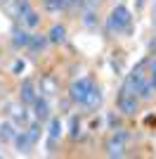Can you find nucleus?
Returning a JSON list of instances; mask_svg holds the SVG:
<instances>
[{"instance_id": "obj_1", "label": "nucleus", "mask_w": 156, "mask_h": 159, "mask_svg": "<svg viewBox=\"0 0 156 159\" xmlns=\"http://www.w3.org/2000/svg\"><path fill=\"white\" fill-rule=\"evenodd\" d=\"M130 10L128 7H123V5H118V7H114V12H111V17H109V21H106V26H109V31H121V29H125L130 24Z\"/></svg>"}, {"instance_id": "obj_9", "label": "nucleus", "mask_w": 156, "mask_h": 159, "mask_svg": "<svg viewBox=\"0 0 156 159\" xmlns=\"http://www.w3.org/2000/svg\"><path fill=\"white\" fill-rule=\"evenodd\" d=\"M33 100H36V93H33V81L26 79V81H24V86H21V102L31 105Z\"/></svg>"}, {"instance_id": "obj_2", "label": "nucleus", "mask_w": 156, "mask_h": 159, "mask_svg": "<svg viewBox=\"0 0 156 159\" xmlns=\"http://www.w3.org/2000/svg\"><path fill=\"white\" fill-rule=\"evenodd\" d=\"M92 83L90 79H78L71 83V88H69V95H71L73 102H80V105H85V98H88V93L92 90Z\"/></svg>"}, {"instance_id": "obj_15", "label": "nucleus", "mask_w": 156, "mask_h": 159, "mask_svg": "<svg viewBox=\"0 0 156 159\" xmlns=\"http://www.w3.org/2000/svg\"><path fill=\"white\" fill-rule=\"evenodd\" d=\"M31 12V2L28 0H17V17L24 21V17Z\"/></svg>"}, {"instance_id": "obj_6", "label": "nucleus", "mask_w": 156, "mask_h": 159, "mask_svg": "<svg viewBox=\"0 0 156 159\" xmlns=\"http://www.w3.org/2000/svg\"><path fill=\"white\" fill-rule=\"evenodd\" d=\"M14 143H17V150H19L21 154H26V152H31V138H28V133H17L14 135Z\"/></svg>"}, {"instance_id": "obj_23", "label": "nucleus", "mask_w": 156, "mask_h": 159, "mask_svg": "<svg viewBox=\"0 0 156 159\" xmlns=\"http://www.w3.org/2000/svg\"><path fill=\"white\" fill-rule=\"evenodd\" d=\"M90 2H92V5H97V2H99V0H90Z\"/></svg>"}, {"instance_id": "obj_8", "label": "nucleus", "mask_w": 156, "mask_h": 159, "mask_svg": "<svg viewBox=\"0 0 156 159\" xmlns=\"http://www.w3.org/2000/svg\"><path fill=\"white\" fill-rule=\"evenodd\" d=\"M12 33H14V38H12L14 48H28V43H31V33L19 31V29H14Z\"/></svg>"}, {"instance_id": "obj_12", "label": "nucleus", "mask_w": 156, "mask_h": 159, "mask_svg": "<svg viewBox=\"0 0 156 159\" xmlns=\"http://www.w3.org/2000/svg\"><path fill=\"white\" fill-rule=\"evenodd\" d=\"M47 12H62L64 7H69V0H43Z\"/></svg>"}, {"instance_id": "obj_5", "label": "nucleus", "mask_w": 156, "mask_h": 159, "mask_svg": "<svg viewBox=\"0 0 156 159\" xmlns=\"http://www.w3.org/2000/svg\"><path fill=\"white\" fill-rule=\"evenodd\" d=\"M33 109H36L33 114H36V119H38V121H45L47 114H50V107H47V102L43 98H36V100H33Z\"/></svg>"}, {"instance_id": "obj_21", "label": "nucleus", "mask_w": 156, "mask_h": 159, "mask_svg": "<svg viewBox=\"0 0 156 159\" xmlns=\"http://www.w3.org/2000/svg\"><path fill=\"white\" fill-rule=\"evenodd\" d=\"M85 0H69V5H83Z\"/></svg>"}, {"instance_id": "obj_24", "label": "nucleus", "mask_w": 156, "mask_h": 159, "mask_svg": "<svg viewBox=\"0 0 156 159\" xmlns=\"http://www.w3.org/2000/svg\"><path fill=\"white\" fill-rule=\"evenodd\" d=\"M0 2H7V0H0Z\"/></svg>"}, {"instance_id": "obj_10", "label": "nucleus", "mask_w": 156, "mask_h": 159, "mask_svg": "<svg viewBox=\"0 0 156 159\" xmlns=\"http://www.w3.org/2000/svg\"><path fill=\"white\" fill-rule=\"evenodd\" d=\"M99 102H102V93H99V88L92 86V90L88 93V98H85V105L90 107V109H97Z\"/></svg>"}, {"instance_id": "obj_13", "label": "nucleus", "mask_w": 156, "mask_h": 159, "mask_svg": "<svg viewBox=\"0 0 156 159\" xmlns=\"http://www.w3.org/2000/svg\"><path fill=\"white\" fill-rule=\"evenodd\" d=\"M50 140H59L62 138V121H59V116H52L50 119Z\"/></svg>"}, {"instance_id": "obj_17", "label": "nucleus", "mask_w": 156, "mask_h": 159, "mask_svg": "<svg viewBox=\"0 0 156 159\" xmlns=\"http://www.w3.org/2000/svg\"><path fill=\"white\" fill-rule=\"evenodd\" d=\"M24 24H26L28 29H36V26L40 24V17H38V12H33V10H31V12H28V14L24 17Z\"/></svg>"}, {"instance_id": "obj_20", "label": "nucleus", "mask_w": 156, "mask_h": 159, "mask_svg": "<svg viewBox=\"0 0 156 159\" xmlns=\"http://www.w3.org/2000/svg\"><path fill=\"white\" fill-rule=\"evenodd\" d=\"M149 69H151V74L156 76V60H151V62H149Z\"/></svg>"}, {"instance_id": "obj_7", "label": "nucleus", "mask_w": 156, "mask_h": 159, "mask_svg": "<svg viewBox=\"0 0 156 159\" xmlns=\"http://www.w3.org/2000/svg\"><path fill=\"white\" fill-rule=\"evenodd\" d=\"M47 38H50V43H64L66 40V29L62 26V24H54V26L50 29V33H47Z\"/></svg>"}, {"instance_id": "obj_11", "label": "nucleus", "mask_w": 156, "mask_h": 159, "mask_svg": "<svg viewBox=\"0 0 156 159\" xmlns=\"http://www.w3.org/2000/svg\"><path fill=\"white\" fill-rule=\"evenodd\" d=\"M14 135H17V131H14V126L10 124V121L0 124V140H2V143H7V140H14Z\"/></svg>"}, {"instance_id": "obj_3", "label": "nucleus", "mask_w": 156, "mask_h": 159, "mask_svg": "<svg viewBox=\"0 0 156 159\" xmlns=\"http://www.w3.org/2000/svg\"><path fill=\"white\" fill-rule=\"evenodd\" d=\"M142 83H144L142 66H137L135 71H132L128 79H125L123 88H121V95H137V93H140V88H142Z\"/></svg>"}, {"instance_id": "obj_19", "label": "nucleus", "mask_w": 156, "mask_h": 159, "mask_svg": "<svg viewBox=\"0 0 156 159\" xmlns=\"http://www.w3.org/2000/svg\"><path fill=\"white\" fill-rule=\"evenodd\" d=\"M38 124H31V128H28V138H31V143H36V140H38Z\"/></svg>"}, {"instance_id": "obj_14", "label": "nucleus", "mask_w": 156, "mask_h": 159, "mask_svg": "<svg viewBox=\"0 0 156 159\" xmlns=\"http://www.w3.org/2000/svg\"><path fill=\"white\" fill-rule=\"evenodd\" d=\"M50 43V38H45V36H31V43H28V48L31 50H45V45Z\"/></svg>"}, {"instance_id": "obj_16", "label": "nucleus", "mask_w": 156, "mask_h": 159, "mask_svg": "<svg viewBox=\"0 0 156 159\" xmlns=\"http://www.w3.org/2000/svg\"><path fill=\"white\" fill-rule=\"evenodd\" d=\"M109 157H123V143H118V140L111 138V143H109Z\"/></svg>"}, {"instance_id": "obj_4", "label": "nucleus", "mask_w": 156, "mask_h": 159, "mask_svg": "<svg viewBox=\"0 0 156 159\" xmlns=\"http://www.w3.org/2000/svg\"><path fill=\"white\" fill-rule=\"evenodd\" d=\"M118 109L128 116L137 112V95H118Z\"/></svg>"}, {"instance_id": "obj_18", "label": "nucleus", "mask_w": 156, "mask_h": 159, "mask_svg": "<svg viewBox=\"0 0 156 159\" xmlns=\"http://www.w3.org/2000/svg\"><path fill=\"white\" fill-rule=\"evenodd\" d=\"M78 133H80V121L73 116L71 119V138H78Z\"/></svg>"}, {"instance_id": "obj_22", "label": "nucleus", "mask_w": 156, "mask_h": 159, "mask_svg": "<svg viewBox=\"0 0 156 159\" xmlns=\"http://www.w3.org/2000/svg\"><path fill=\"white\" fill-rule=\"evenodd\" d=\"M154 19H156V0H154Z\"/></svg>"}]
</instances>
